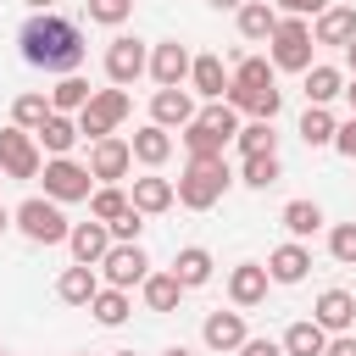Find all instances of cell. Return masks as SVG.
I'll list each match as a JSON object with an SVG mask.
<instances>
[{"instance_id": "1", "label": "cell", "mask_w": 356, "mask_h": 356, "mask_svg": "<svg viewBox=\"0 0 356 356\" xmlns=\"http://www.w3.org/2000/svg\"><path fill=\"white\" fill-rule=\"evenodd\" d=\"M17 50H22L28 67L56 72V78L83 67V33H78V22H67L61 11H33V17L22 22V33H17Z\"/></svg>"}, {"instance_id": "2", "label": "cell", "mask_w": 356, "mask_h": 356, "mask_svg": "<svg viewBox=\"0 0 356 356\" xmlns=\"http://www.w3.org/2000/svg\"><path fill=\"white\" fill-rule=\"evenodd\" d=\"M228 184H234L228 156H189L172 189H178V206H189V211H211V206L228 195Z\"/></svg>"}, {"instance_id": "3", "label": "cell", "mask_w": 356, "mask_h": 356, "mask_svg": "<svg viewBox=\"0 0 356 356\" xmlns=\"http://www.w3.org/2000/svg\"><path fill=\"white\" fill-rule=\"evenodd\" d=\"M11 228H22V239H33V245H67V211H61V200H50V195H28L17 211H11Z\"/></svg>"}, {"instance_id": "4", "label": "cell", "mask_w": 356, "mask_h": 356, "mask_svg": "<svg viewBox=\"0 0 356 356\" xmlns=\"http://www.w3.org/2000/svg\"><path fill=\"white\" fill-rule=\"evenodd\" d=\"M312 22L306 17H278V28H273V39H267V61H273V72H306L312 67Z\"/></svg>"}, {"instance_id": "5", "label": "cell", "mask_w": 356, "mask_h": 356, "mask_svg": "<svg viewBox=\"0 0 356 356\" xmlns=\"http://www.w3.org/2000/svg\"><path fill=\"white\" fill-rule=\"evenodd\" d=\"M134 111V100H128V89H95L89 100H83V111H78V134L83 139H106V134H117L122 128V117Z\"/></svg>"}, {"instance_id": "6", "label": "cell", "mask_w": 356, "mask_h": 356, "mask_svg": "<svg viewBox=\"0 0 356 356\" xmlns=\"http://www.w3.org/2000/svg\"><path fill=\"white\" fill-rule=\"evenodd\" d=\"M39 178H44V195H50V200H61V206L89 200V189H95L89 167H83V161H72V156H44Z\"/></svg>"}, {"instance_id": "7", "label": "cell", "mask_w": 356, "mask_h": 356, "mask_svg": "<svg viewBox=\"0 0 356 356\" xmlns=\"http://www.w3.org/2000/svg\"><path fill=\"white\" fill-rule=\"evenodd\" d=\"M95 273H100L111 289H139V284H145V273H150V256H145V245H139V239H134V245L111 239V250L95 261Z\"/></svg>"}, {"instance_id": "8", "label": "cell", "mask_w": 356, "mask_h": 356, "mask_svg": "<svg viewBox=\"0 0 356 356\" xmlns=\"http://www.w3.org/2000/svg\"><path fill=\"white\" fill-rule=\"evenodd\" d=\"M39 167H44V150H39V139L28 134V128H0V172L6 178H17V184H28V178H39Z\"/></svg>"}, {"instance_id": "9", "label": "cell", "mask_w": 356, "mask_h": 356, "mask_svg": "<svg viewBox=\"0 0 356 356\" xmlns=\"http://www.w3.org/2000/svg\"><path fill=\"white\" fill-rule=\"evenodd\" d=\"M83 167H89L95 184H122L128 167H134V150H128L122 134H106V139H89V161Z\"/></svg>"}, {"instance_id": "10", "label": "cell", "mask_w": 356, "mask_h": 356, "mask_svg": "<svg viewBox=\"0 0 356 356\" xmlns=\"http://www.w3.org/2000/svg\"><path fill=\"white\" fill-rule=\"evenodd\" d=\"M145 67H150V50H145L134 33H117V39L106 44V78H111L117 89H128L134 78H145Z\"/></svg>"}, {"instance_id": "11", "label": "cell", "mask_w": 356, "mask_h": 356, "mask_svg": "<svg viewBox=\"0 0 356 356\" xmlns=\"http://www.w3.org/2000/svg\"><path fill=\"white\" fill-rule=\"evenodd\" d=\"M200 339H206V350H217V356H234L245 339H250V328H245V312L234 306V312H206V323H200Z\"/></svg>"}, {"instance_id": "12", "label": "cell", "mask_w": 356, "mask_h": 356, "mask_svg": "<svg viewBox=\"0 0 356 356\" xmlns=\"http://www.w3.org/2000/svg\"><path fill=\"white\" fill-rule=\"evenodd\" d=\"M189 44H178V39H161V44H150V78H156V89H172V83H189Z\"/></svg>"}, {"instance_id": "13", "label": "cell", "mask_w": 356, "mask_h": 356, "mask_svg": "<svg viewBox=\"0 0 356 356\" xmlns=\"http://www.w3.org/2000/svg\"><path fill=\"white\" fill-rule=\"evenodd\" d=\"M195 89H184V83H172V89H156L150 95V122H161V128H184V122H195Z\"/></svg>"}, {"instance_id": "14", "label": "cell", "mask_w": 356, "mask_h": 356, "mask_svg": "<svg viewBox=\"0 0 356 356\" xmlns=\"http://www.w3.org/2000/svg\"><path fill=\"white\" fill-rule=\"evenodd\" d=\"M172 200H178V189H172V178H161L156 167H150L145 178H134V189H128V206H134V211H145V217L172 211Z\"/></svg>"}, {"instance_id": "15", "label": "cell", "mask_w": 356, "mask_h": 356, "mask_svg": "<svg viewBox=\"0 0 356 356\" xmlns=\"http://www.w3.org/2000/svg\"><path fill=\"white\" fill-rule=\"evenodd\" d=\"M267 267L261 261H239V267H228V300L239 306V312H250V306H261L267 300Z\"/></svg>"}, {"instance_id": "16", "label": "cell", "mask_w": 356, "mask_h": 356, "mask_svg": "<svg viewBox=\"0 0 356 356\" xmlns=\"http://www.w3.org/2000/svg\"><path fill=\"white\" fill-rule=\"evenodd\" d=\"M312 323H323L328 334H350L356 328V295L350 289H323L312 306Z\"/></svg>"}, {"instance_id": "17", "label": "cell", "mask_w": 356, "mask_h": 356, "mask_svg": "<svg viewBox=\"0 0 356 356\" xmlns=\"http://www.w3.org/2000/svg\"><path fill=\"white\" fill-rule=\"evenodd\" d=\"M67 250H72V261L95 267V261L111 250V228H106V222H95V217H89V222H72V228H67Z\"/></svg>"}, {"instance_id": "18", "label": "cell", "mask_w": 356, "mask_h": 356, "mask_svg": "<svg viewBox=\"0 0 356 356\" xmlns=\"http://www.w3.org/2000/svg\"><path fill=\"white\" fill-rule=\"evenodd\" d=\"M261 267H267V278H273V284H300V278L312 273V250H306L300 239H284Z\"/></svg>"}, {"instance_id": "19", "label": "cell", "mask_w": 356, "mask_h": 356, "mask_svg": "<svg viewBox=\"0 0 356 356\" xmlns=\"http://www.w3.org/2000/svg\"><path fill=\"white\" fill-rule=\"evenodd\" d=\"M33 139H39V150H44V156H72V145H78L83 134H78V117H67V111H50V117L33 128Z\"/></svg>"}, {"instance_id": "20", "label": "cell", "mask_w": 356, "mask_h": 356, "mask_svg": "<svg viewBox=\"0 0 356 356\" xmlns=\"http://www.w3.org/2000/svg\"><path fill=\"white\" fill-rule=\"evenodd\" d=\"M128 150H134V161H139V167H161V161L172 156V128L145 122V128H134V134H128Z\"/></svg>"}, {"instance_id": "21", "label": "cell", "mask_w": 356, "mask_h": 356, "mask_svg": "<svg viewBox=\"0 0 356 356\" xmlns=\"http://www.w3.org/2000/svg\"><path fill=\"white\" fill-rule=\"evenodd\" d=\"M356 33V6H323L317 17H312V44H345Z\"/></svg>"}, {"instance_id": "22", "label": "cell", "mask_w": 356, "mask_h": 356, "mask_svg": "<svg viewBox=\"0 0 356 356\" xmlns=\"http://www.w3.org/2000/svg\"><path fill=\"white\" fill-rule=\"evenodd\" d=\"M95 289H100V273H95V267H83V261L61 267V278H56V300H61V306H89V300H95Z\"/></svg>"}, {"instance_id": "23", "label": "cell", "mask_w": 356, "mask_h": 356, "mask_svg": "<svg viewBox=\"0 0 356 356\" xmlns=\"http://www.w3.org/2000/svg\"><path fill=\"white\" fill-rule=\"evenodd\" d=\"M189 89H195L200 100H222V95H228V67H222V56H195V61H189Z\"/></svg>"}, {"instance_id": "24", "label": "cell", "mask_w": 356, "mask_h": 356, "mask_svg": "<svg viewBox=\"0 0 356 356\" xmlns=\"http://www.w3.org/2000/svg\"><path fill=\"white\" fill-rule=\"evenodd\" d=\"M211 273H217V261H211V250H206V245H184V250L172 256V278H178L184 289L211 284Z\"/></svg>"}, {"instance_id": "25", "label": "cell", "mask_w": 356, "mask_h": 356, "mask_svg": "<svg viewBox=\"0 0 356 356\" xmlns=\"http://www.w3.org/2000/svg\"><path fill=\"white\" fill-rule=\"evenodd\" d=\"M234 17H239V33H245L250 44H267L273 28H278V6H273V0H245Z\"/></svg>"}, {"instance_id": "26", "label": "cell", "mask_w": 356, "mask_h": 356, "mask_svg": "<svg viewBox=\"0 0 356 356\" xmlns=\"http://www.w3.org/2000/svg\"><path fill=\"white\" fill-rule=\"evenodd\" d=\"M300 78H306V106H328V100H339V89H345V72L328 67V61H312Z\"/></svg>"}, {"instance_id": "27", "label": "cell", "mask_w": 356, "mask_h": 356, "mask_svg": "<svg viewBox=\"0 0 356 356\" xmlns=\"http://www.w3.org/2000/svg\"><path fill=\"white\" fill-rule=\"evenodd\" d=\"M139 295H145V306H150V312H178V300H184L189 289H184V284L172 278V267H167V273H145Z\"/></svg>"}, {"instance_id": "28", "label": "cell", "mask_w": 356, "mask_h": 356, "mask_svg": "<svg viewBox=\"0 0 356 356\" xmlns=\"http://www.w3.org/2000/svg\"><path fill=\"white\" fill-rule=\"evenodd\" d=\"M284 356H323V345H328V328L323 323H312V317H300V323H289L284 328Z\"/></svg>"}, {"instance_id": "29", "label": "cell", "mask_w": 356, "mask_h": 356, "mask_svg": "<svg viewBox=\"0 0 356 356\" xmlns=\"http://www.w3.org/2000/svg\"><path fill=\"white\" fill-rule=\"evenodd\" d=\"M89 312H95V323H100V328H122V323H128V312H134V300H128V289L100 284V289H95V300H89Z\"/></svg>"}, {"instance_id": "30", "label": "cell", "mask_w": 356, "mask_h": 356, "mask_svg": "<svg viewBox=\"0 0 356 356\" xmlns=\"http://www.w3.org/2000/svg\"><path fill=\"white\" fill-rule=\"evenodd\" d=\"M89 95H95V89H89V78H78V72H61V78H56V89H50V111H67V117H78Z\"/></svg>"}, {"instance_id": "31", "label": "cell", "mask_w": 356, "mask_h": 356, "mask_svg": "<svg viewBox=\"0 0 356 356\" xmlns=\"http://www.w3.org/2000/svg\"><path fill=\"white\" fill-rule=\"evenodd\" d=\"M278 178H284V161H278V150L245 156V167H239V184H250V189H273Z\"/></svg>"}, {"instance_id": "32", "label": "cell", "mask_w": 356, "mask_h": 356, "mask_svg": "<svg viewBox=\"0 0 356 356\" xmlns=\"http://www.w3.org/2000/svg\"><path fill=\"white\" fill-rule=\"evenodd\" d=\"M278 222L289 228V239H312V234L323 228V206H317V200H289Z\"/></svg>"}, {"instance_id": "33", "label": "cell", "mask_w": 356, "mask_h": 356, "mask_svg": "<svg viewBox=\"0 0 356 356\" xmlns=\"http://www.w3.org/2000/svg\"><path fill=\"white\" fill-rule=\"evenodd\" d=\"M44 117H50V95H44V89H22V95L11 100V122H17V128L33 134Z\"/></svg>"}, {"instance_id": "34", "label": "cell", "mask_w": 356, "mask_h": 356, "mask_svg": "<svg viewBox=\"0 0 356 356\" xmlns=\"http://www.w3.org/2000/svg\"><path fill=\"white\" fill-rule=\"evenodd\" d=\"M334 111L328 106H306V117H300V139H306V150H323V145H334Z\"/></svg>"}, {"instance_id": "35", "label": "cell", "mask_w": 356, "mask_h": 356, "mask_svg": "<svg viewBox=\"0 0 356 356\" xmlns=\"http://www.w3.org/2000/svg\"><path fill=\"white\" fill-rule=\"evenodd\" d=\"M234 150H239V156H261V150H278V134H273V122H261V117L239 122V134H234Z\"/></svg>"}, {"instance_id": "36", "label": "cell", "mask_w": 356, "mask_h": 356, "mask_svg": "<svg viewBox=\"0 0 356 356\" xmlns=\"http://www.w3.org/2000/svg\"><path fill=\"white\" fill-rule=\"evenodd\" d=\"M128 211V189L122 184H100V189H89V217L95 222H117Z\"/></svg>"}, {"instance_id": "37", "label": "cell", "mask_w": 356, "mask_h": 356, "mask_svg": "<svg viewBox=\"0 0 356 356\" xmlns=\"http://www.w3.org/2000/svg\"><path fill=\"white\" fill-rule=\"evenodd\" d=\"M178 139H184V150H189V156H222V150H228V139H222V134H211L200 117H195V122H184V134H178Z\"/></svg>"}, {"instance_id": "38", "label": "cell", "mask_w": 356, "mask_h": 356, "mask_svg": "<svg viewBox=\"0 0 356 356\" xmlns=\"http://www.w3.org/2000/svg\"><path fill=\"white\" fill-rule=\"evenodd\" d=\"M195 117H200V122H206L211 134H222V139L234 145V134H239V111H234L228 100H206V106H200Z\"/></svg>"}, {"instance_id": "39", "label": "cell", "mask_w": 356, "mask_h": 356, "mask_svg": "<svg viewBox=\"0 0 356 356\" xmlns=\"http://www.w3.org/2000/svg\"><path fill=\"white\" fill-rule=\"evenodd\" d=\"M83 11H89V22H100V28H122V22L134 17V0H83Z\"/></svg>"}, {"instance_id": "40", "label": "cell", "mask_w": 356, "mask_h": 356, "mask_svg": "<svg viewBox=\"0 0 356 356\" xmlns=\"http://www.w3.org/2000/svg\"><path fill=\"white\" fill-rule=\"evenodd\" d=\"M328 256L339 267H356V222H334L328 228Z\"/></svg>"}, {"instance_id": "41", "label": "cell", "mask_w": 356, "mask_h": 356, "mask_svg": "<svg viewBox=\"0 0 356 356\" xmlns=\"http://www.w3.org/2000/svg\"><path fill=\"white\" fill-rule=\"evenodd\" d=\"M106 228H111V239H122V245H134V239L145 234V211H134V206H128V211H122L117 222H106Z\"/></svg>"}, {"instance_id": "42", "label": "cell", "mask_w": 356, "mask_h": 356, "mask_svg": "<svg viewBox=\"0 0 356 356\" xmlns=\"http://www.w3.org/2000/svg\"><path fill=\"white\" fill-rule=\"evenodd\" d=\"M278 6V17H317L328 0H273Z\"/></svg>"}, {"instance_id": "43", "label": "cell", "mask_w": 356, "mask_h": 356, "mask_svg": "<svg viewBox=\"0 0 356 356\" xmlns=\"http://www.w3.org/2000/svg\"><path fill=\"white\" fill-rule=\"evenodd\" d=\"M334 150L356 161V111H350V122H339V128H334Z\"/></svg>"}, {"instance_id": "44", "label": "cell", "mask_w": 356, "mask_h": 356, "mask_svg": "<svg viewBox=\"0 0 356 356\" xmlns=\"http://www.w3.org/2000/svg\"><path fill=\"white\" fill-rule=\"evenodd\" d=\"M234 356H284V345H278V339H256V334H250Z\"/></svg>"}, {"instance_id": "45", "label": "cell", "mask_w": 356, "mask_h": 356, "mask_svg": "<svg viewBox=\"0 0 356 356\" xmlns=\"http://www.w3.org/2000/svg\"><path fill=\"white\" fill-rule=\"evenodd\" d=\"M323 356H356V334H328Z\"/></svg>"}, {"instance_id": "46", "label": "cell", "mask_w": 356, "mask_h": 356, "mask_svg": "<svg viewBox=\"0 0 356 356\" xmlns=\"http://www.w3.org/2000/svg\"><path fill=\"white\" fill-rule=\"evenodd\" d=\"M339 50H345V67H350V72H356V33H350V39H345V44H339Z\"/></svg>"}, {"instance_id": "47", "label": "cell", "mask_w": 356, "mask_h": 356, "mask_svg": "<svg viewBox=\"0 0 356 356\" xmlns=\"http://www.w3.org/2000/svg\"><path fill=\"white\" fill-rule=\"evenodd\" d=\"M339 95H345V100H350V111H356V72L345 78V89H339Z\"/></svg>"}, {"instance_id": "48", "label": "cell", "mask_w": 356, "mask_h": 356, "mask_svg": "<svg viewBox=\"0 0 356 356\" xmlns=\"http://www.w3.org/2000/svg\"><path fill=\"white\" fill-rule=\"evenodd\" d=\"M206 6H211V11H239L245 0H206Z\"/></svg>"}, {"instance_id": "49", "label": "cell", "mask_w": 356, "mask_h": 356, "mask_svg": "<svg viewBox=\"0 0 356 356\" xmlns=\"http://www.w3.org/2000/svg\"><path fill=\"white\" fill-rule=\"evenodd\" d=\"M28 11H56V0H22Z\"/></svg>"}, {"instance_id": "50", "label": "cell", "mask_w": 356, "mask_h": 356, "mask_svg": "<svg viewBox=\"0 0 356 356\" xmlns=\"http://www.w3.org/2000/svg\"><path fill=\"white\" fill-rule=\"evenodd\" d=\"M161 356H195V350H189V345H167Z\"/></svg>"}, {"instance_id": "51", "label": "cell", "mask_w": 356, "mask_h": 356, "mask_svg": "<svg viewBox=\"0 0 356 356\" xmlns=\"http://www.w3.org/2000/svg\"><path fill=\"white\" fill-rule=\"evenodd\" d=\"M6 228H11V211H6V206H0V234H6Z\"/></svg>"}, {"instance_id": "52", "label": "cell", "mask_w": 356, "mask_h": 356, "mask_svg": "<svg viewBox=\"0 0 356 356\" xmlns=\"http://www.w3.org/2000/svg\"><path fill=\"white\" fill-rule=\"evenodd\" d=\"M111 356H134V350H111Z\"/></svg>"}, {"instance_id": "53", "label": "cell", "mask_w": 356, "mask_h": 356, "mask_svg": "<svg viewBox=\"0 0 356 356\" xmlns=\"http://www.w3.org/2000/svg\"><path fill=\"white\" fill-rule=\"evenodd\" d=\"M0 356H11V350H6V345H0Z\"/></svg>"}, {"instance_id": "54", "label": "cell", "mask_w": 356, "mask_h": 356, "mask_svg": "<svg viewBox=\"0 0 356 356\" xmlns=\"http://www.w3.org/2000/svg\"><path fill=\"white\" fill-rule=\"evenodd\" d=\"M78 356H89V350H78Z\"/></svg>"}, {"instance_id": "55", "label": "cell", "mask_w": 356, "mask_h": 356, "mask_svg": "<svg viewBox=\"0 0 356 356\" xmlns=\"http://www.w3.org/2000/svg\"><path fill=\"white\" fill-rule=\"evenodd\" d=\"M0 184H6V172H0Z\"/></svg>"}]
</instances>
